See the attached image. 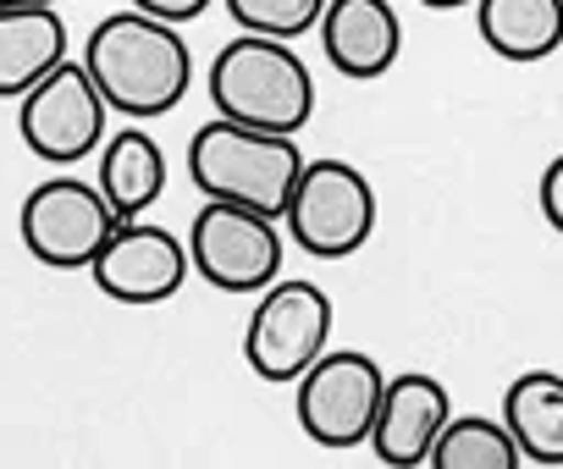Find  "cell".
Here are the masks:
<instances>
[{
    "label": "cell",
    "instance_id": "9a60e30c",
    "mask_svg": "<svg viewBox=\"0 0 563 469\" xmlns=\"http://www.w3.org/2000/svg\"><path fill=\"white\" fill-rule=\"evenodd\" d=\"M503 425L514 431L525 464H563V376L558 370H525L503 392Z\"/></svg>",
    "mask_w": 563,
    "mask_h": 469
},
{
    "label": "cell",
    "instance_id": "e0dca14e",
    "mask_svg": "<svg viewBox=\"0 0 563 469\" xmlns=\"http://www.w3.org/2000/svg\"><path fill=\"white\" fill-rule=\"evenodd\" d=\"M525 453L514 431L492 414H453L431 447V469H519Z\"/></svg>",
    "mask_w": 563,
    "mask_h": 469
},
{
    "label": "cell",
    "instance_id": "6da1fadb",
    "mask_svg": "<svg viewBox=\"0 0 563 469\" xmlns=\"http://www.w3.org/2000/svg\"><path fill=\"white\" fill-rule=\"evenodd\" d=\"M84 67L100 83V94L111 100V111L139 116V122L183 105V94L194 83V56L183 45V29L161 23L139 7L95 23V34L84 45Z\"/></svg>",
    "mask_w": 563,
    "mask_h": 469
},
{
    "label": "cell",
    "instance_id": "44dd1931",
    "mask_svg": "<svg viewBox=\"0 0 563 469\" xmlns=\"http://www.w3.org/2000/svg\"><path fill=\"white\" fill-rule=\"evenodd\" d=\"M420 7H431V12H459V7H475V0H420Z\"/></svg>",
    "mask_w": 563,
    "mask_h": 469
},
{
    "label": "cell",
    "instance_id": "30bf717a",
    "mask_svg": "<svg viewBox=\"0 0 563 469\" xmlns=\"http://www.w3.org/2000/svg\"><path fill=\"white\" fill-rule=\"evenodd\" d=\"M89 271H95V288L117 304H166L188 282L194 255H188V238L133 215V221H117V232L106 238Z\"/></svg>",
    "mask_w": 563,
    "mask_h": 469
},
{
    "label": "cell",
    "instance_id": "7a4b0ae2",
    "mask_svg": "<svg viewBox=\"0 0 563 469\" xmlns=\"http://www.w3.org/2000/svg\"><path fill=\"white\" fill-rule=\"evenodd\" d=\"M210 105L227 122L265 133H305L316 116V78L299 62L294 40L238 34L210 62Z\"/></svg>",
    "mask_w": 563,
    "mask_h": 469
},
{
    "label": "cell",
    "instance_id": "277c9868",
    "mask_svg": "<svg viewBox=\"0 0 563 469\" xmlns=\"http://www.w3.org/2000/svg\"><path fill=\"white\" fill-rule=\"evenodd\" d=\"M288 238L316 260H349L376 232V188L349 160H305V177L288 199Z\"/></svg>",
    "mask_w": 563,
    "mask_h": 469
},
{
    "label": "cell",
    "instance_id": "8992f818",
    "mask_svg": "<svg viewBox=\"0 0 563 469\" xmlns=\"http://www.w3.org/2000/svg\"><path fill=\"white\" fill-rule=\"evenodd\" d=\"M382 392H387V370L371 354H360V348L321 354L299 376V425L327 453L371 447V431H376V414H382Z\"/></svg>",
    "mask_w": 563,
    "mask_h": 469
},
{
    "label": "cell",
    "instance_id": "ffe728a7",
    "mask_svg": "<svg viewBox=\"0 0 563 469\" xmlns=\"http://www.w3.org/2000/svg\"><path fill=\"white\" fill-rule=\"evenodd\" d=\"M541 215L552 232H563V155L541 171Z\"/></svg>",
    "mask_w": 563,
    "mask_h": 469
},
{
    "label": "cell",
    "instance_id": "ba28073f",
    "mask_svg": "<svg viewBox=\"0 0 563 469\" xmlns=\"http://www.w3.org/2000/svg\"><path fill=\"white\" fill-rule=\"evenodd\" d=\"M117 210L100 193V182L84 177H51L23 199V244L51 271H89L106 238L117 232Z\"/></svg>",
    "mask_w": 563,
    "mask_h": 469
},
{
    "label": "cell",
    "instance_id": "7c38bea8",
    "mask_svg": "<svg viewBox=\"0 0 563 469\" xmlns=\"http://www.w3.org/2000/svg\"><path fill=\"white\" fill-rule=\"evenodd\" d=\"M321 51L343 78H387L404 56V18L393 0H327Z\"/></svg>",
    "mask_w": 563,
    "mask_h": 469
},
{
    "label": "cell",
    "instance_id": "7402d4cb",
    "mask_svg": "<svg viewBox=\"0 0 563 469\" xmlns=\"http://www.w3.org/2000/svg\"><path fill=\"white\" fill-rule=\"evenodd\" d=\"M0 7H56V0H0Z\"/></svg>",
    "mask_w": 563,
    "mask_h": 469
},
{
    "label": "cell",
    "instance_id": "52a82bcc",
    "mask_svg": "<svg viewBox=\"0 0 563 469\" xmlns=\"http://www.w3.org/2000/svg\"><path fill=\"white\" fill-rule=\"evenodd\" d=\"M332 337V299L316 282H271L249 315L243 359L260 381H299Z\"/></svg>",
    "mask_w": 563,
    "mask_h": 469
},
{
    "label": "cell",
    "instance_id": "5bb4252c",
    "mask_svg": "<svg viewBox=\"0 0 563 469\" xmlns=\"http://www.w3.org/2000/svg\"><path fill=\"white\" fill-rule=\"evenodd\" d=\"M475 34L503 62H547L563 45V0H475Z\"/></svg>",
    "mask_w": 563,
    "mask_h": 469
},
{
    "label": "cell",
    "instance_id": "8fae6325",
    "mask_svg": "<svg viewBox=\"0 0 563 469\" xmlns=\"http://www.w3.org/2000/svg\"><path fill=\"white\" fill-rule=\"evenodd\" d=\"M448 420H453V398H448V387L437 376H426V370L387 376L382 414H376V431H371L376 464H387V469L431 464V447H437Z\"/></svg>",
    "mask_w": 563,
    "mask_h": 469
},
{
    "label": "cell",
    "instance_id": "9c48e42d",
    "mask_svg": "<svg viewBox=\"0 0 563 469\" xmlns=\"http://www.w3.org/2000/svg\"><path fill=\"white\" fill-rule=\"evenodd\" d=\"M106 111H111V100L100 94V83L89 78V67L84 62H62L45 83H34L18 100V133H23V144L40 160L73 166V160H84V155L100 149Z\"/></svg>",
    "mask_w": 563,
    "mask_h": 469
},
{
    "label": "cell",
    "instance_id": "2e32d148",
    "mask_svg": "<svg viewBox=\"0 0 563 469\" xmlns=\"http://www.w3.org/2000/svg\"><path fill=\"white\" fill-rule=\"evenodd\" d=\"M100 193L111 199V210L122 221L144 215L161 193H166V155L150 133L128 127L100 149Z\"/></svg>",
    "mask_w": 563,
    "mask_h": 469
},
{
    "label": "cell",
    "instance_id": "ac0fdd59",
    "mask_svg": "<svg viewBox=\"0 0 563 469\" xmlns=\"http://www.w3.org/2000/svg\"><path fill=\"white\" fill-rule=\"evenodd\" d=\"M227 18L243 34H271V40H299L316 34L327 18V0H227Z\"/></svg>",
    "mask_w": 563,
    "mask_h": 469
},
{
    "label": "cell",
    "instance_id": "3957f363",
    "mask_svg": "<svg viewBox=\"0 0 563 469\" xmlns=\"http://www.w3.org/2000/svg\"><path fill=\"white\" fill-rule=\"evenodd\" d=\"M299 177H305V149L294 144V133H265L216 116L188 138V182L205 199H232L282 221Z\"/></svg>",
    "mask_w": 563,
    "mask_h": 469
},
{
    "label": "cell",
    "instance_id": "4fadbf2b",
    "mask_svg": "<svg viewBox=\"0 0 563 469\" xmlns=\"http://www.w3.org/2000/svg\"><path fill=\"white\" fill-rule=\"evenodd\" d=\"M67 62V18L56 7H0V100H23Z\"/></svg>",
    "mask_w": 563,
    "mask_h": 469
},
{
    "label": "cell",
    "instance_id": "d6986e66",
    "mask_svg": "<svg viewBox=\"0 0 563 469\" xmlns=\"http://www.w3.org/2000/svg\"><path fill=\"white\" fill-rule=\"evenodd\" d=\"M133 7L139 12H150V18H161V23H194V18H205L210 7H216V0H133Z\"/></svg>",
    "mask_w": 563,
    "mask_h": 469
},
{
    "label": "cell",
    "instance_id": "5b68a950",
    "mask_svg": "<svg viewBox=\"0 0 563 469\" xmlns=\"http://www.w3.org/2000/svg\"><path fill=\"white\" fill-rule=\"evenodd\" d=\"M282 238L288 232L276 215L232 199H205V210L188 226V255L216 293H265L282 271V249H288Z\"/></svg>",
    "mask_w": 563,
    "mask_h": 469
}]
</instances>
